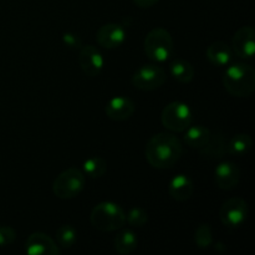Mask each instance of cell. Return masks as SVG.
<instances>
[{"instance_id": "1", "label": "cell", "mask_w": 255, "mask_h": 255, "mask_svg": "<svg viewBox=\"0 0 255 255\" xmlns=\"http://www.w3.org/2000/svg\"><path fill=\"white\" fill-rule=\"evenodd\" d=\"M183 146L177 136L167 132L157 133L146 144V158L157 169L172 168L181 159Z\"/></svg>"}, {"instance_id": "2", "label": "cell", "mask_w": 255, "mask_h": 255, "mask_svg": "<svg viewBox=\"0 0 255 255\" xmlns=\"http://www.w3.org/2000/svg\"><path fill=\"white\" fill-rule=\"evenodd\" d=\"M223 85L232 96H251L255 89V70L244 62L232 64L223 74Z\"/></svg>"}, {"instance_id": "3", "label": "cell", "mask_w": 255, "mask_h": 255, "mask_svg": "<svg viewBox=\"0 0 255 255\" xmlns=\"http://www.w3.org/2000/svg\"><path fill=\"white\" fill-rule=\"evenodd\" d=\"M90 222L97 231L114 232L125 226L126 214L119 204L114 202H102L91 211Z\"/></svg>"}, {"instance_id": "4", "label": "cell", "mask_w": 255, "mask_h": 255, "mask_svg": "<svg viewBox=\"0 0 255 255\" xmlns=\"http://www.w3.org/2000/svg\"><path fill=\"white\" fill-rule=\"evenodd\" d=\"M173 39L168 30L154 27L144 39V52L154 62H164L173 55Z\"/></svg>"}, {"instance_id": "5", "label": "cell", "mask_w": 255, "mask_h": 255, "mask_svg": "<svg viewBox=\"0 0 255 255\" xmlns=\"http://www.w3.org/2000/svg\"><path fill=\"white\" fill-rule=\"evenodd\" d=\"M84 186V173L76 167H71L56 177L52 184V192L60 199H71L81 193Z\"/></svg>"}, {"instance_id": "6", "label": "cell", "mask_w": 255, "mask_h": 255, "mask_svg": "<svg viewBox=\"0 0 255 255\" xmlns=\"http://www.w3.org/2000/svg\"><path fill=\"white\" fill-rule=\"evenodd\" d=\"M161 120L163 126L168 131L179 133V132H184L187 127L191 126L193 115H192L188 105L174 101L164 107L163 111H162Z\"/></svg>"}, {"instance_id": "7", "label": "cell", "mask_w": 255, "mask_h": 255, "mask_svg": "<svg viewBox=\"0 0 255 255\" xmlns=\"http://www.w3.org/2000/svg\"><path fill=\"white\" fill-rule=\"evenodd\" d=\"M167 80L166 71L158 65L148 64L139 67L132 76V85L142 91H153L163 86Z\"/></svg>"}, {"instance_id": "8", "label": "cell", "mask_w": 255, "mask_h": 255, "mask_svg": "<svg viewBox=\"0 0 255 255\" xmlns=\"http://www.w3.org/2000/svg\"><path fill=\"white\" fill-rule=\"evenodd\" d=\"M247 217H248V204L239 197L227 199L222 204L219 211L221 222L223 226L231 229L239 228L247 221Z\"/></svg>"}, {"instance_id": "9", "label": "cell", "mask_w": 255, "mask_h": 255, "mask_svg": "<svg viewBox=\"0 0 255 255\" xmlns=\"http://www.w3.org/2000/svg\"><path fill=\"white\" fill-rule=\"evenodd\" d=\"M255 31L252 26H243L234 34L232 39V47L234 54L244 60L254 56L255 51Z\"/></svg>"}, {"instance_id": "10", "label": "cell", "mask_w": 255, "mask_h": 255, "mask_svg": "<svg viewBox=\"0 0 255 255\" xmlns=\"http://www.w3.org/2000/svg\"><path fill=\"white\" fill-rule=\"evenodd\" d=\"M241 181V169L233 162H222L214 169V182L223 191H232Z\"/></svg>"}, {"instance_id": "11", "label": "cell", "mask_w": 255, "mask_h": 255, "mask_svg": "<svg viewBox=\"0 0 255 255\" xmlns=\"http://www.w3.org/2000/svg\"><path fill=\"white\" fill-rule=\"evenodd\" d=\"M25 252L29 255H57L60 254L59 247L54 239L47 234L36 232L30 234L25 243Z\"/></svg>"}, {"instance_id": "12", "label": "cell", "mask_w": 255, "mask_h": 255, "mask_svg": "<svg viewBox=\"0 0 255 255\" xmlns=\"http://www.w3.org/2000/svg\"><path fill=\"white\" fill-rule=\"evenodd\" d=\"M79 64L87 76L95 77L101 72L105 61L101 52L96 47L92 45H85L80 49Z\"/></svg>"}, {"instance_id": "13", "label": "cell", "mask_w": 255, "mask_h": 255, "mask_svg": "<svg viewBox=\"0 0 255 255\" xmlns=\"http://www.w3.org/2000/svg\"><path fill=\"white\" fill-rule=\"evenodd\" d=\"M125 40H126V31L121 25L116 22L102 25L96 32V41L105 49H116L124 44Z\"/></svg>"}, {"instance_id": "14", "label": "cell", "mask_w": 255, "mask_h": 255, "mask_svg": "<svg viewBox=\"0 0 255 255\" xmlns=\"http://www.w3.org/2000/svg\"><path fill=\"white\" fill-rule=\"evenodd\" d=\"M134 107L133 101L128 97H114L107 102L105 111L109 119L114 121H126L133 115Z\"/></svg>"}, {"instance_id": "15", "label": "cell", "mask_w": 255, "mask_h": 255, "mask_svg": "<svg viewBox=\"0 0 255 255\" xmlns=\"http://www.w3.org/2000/svg\"><path fill=\"white\" fill-rule=\"evenodd\" d=\"M193 182L191 181L189 177L184 176V174H178V176L172 178V181L169 182V196L177 202L188 201L192 197V194H193Z\"/></svg>"}, {"instance_id": "16", "label": "cell", "mask_w": 255, "mask_h": 255, "mask_svg": "<svg viewBox=\"0 0 255 255\" xmlns=\"http://www.w3.org/2000/svg\"><path fill=\"white\" fill-rule=\"evenodd\" d=\"M227 144H228V141L224 134H211L206 146L199 149L201 156L207 159H221L227 153Z\"/></svg>"}, {"instance_id": "17", "label": "cell", "mask_w": 255, "mask_h": 255, "mask_svg": "<svg viewBox=\"0 0 255 255\" xmlns=\"http://www.w3.org/2000/svg\"><path fill=\"white\" fill-rule=\"evenodd\" d=\"M207 59L214 66H227L232 60V51L223 41H216L207 47Z\"/></svg>"}, {"instance_id": "18", "label": "cell", "mask_w": 255, "mask_h": 255, "mask_svg": "<svg viewBox=\"0 0 255 255\" xmlns=\"http://www.w3.org/2000/svg\"><path fill=\"white\" fill-rule=\"evenodd\" d=\"M211 137V131L202 125H194V126L187 127L184 133V142L188 147L196 149H202L207 144Z\"/></svg>"}, {"instance_id": "19", "label": "cell", "mask_w": 255, "mask_h": 255, "mask_svg": "<svg viewBox=\"0 0 255 255\" xmlns=\"http://www.w3.org/2000/svg\"><path fill=\"white\" fill-rule=\"evenodd\" d=\"M138 239H137L136 233H133L129 229H124L115 237L114 246L117 253L120 254H131L132 252L136 251Z\"/></svg>"}, {"instance_id": "20", "label": "cell", "mask_w": 255, "mask_h": 255, "mask_svg": "<svg viewBox=\"0 0 255 255\" xmlns=\"http://www.w3.org/2000/svg\"><path fill=\"white\" fill-rule=\"evenodd\" d=\"M169 70H171L172 76L181 84H189L193 80L194 74H196L193 65L183 59L173 60L171 66H169Z\"/></svg>"}, {"instance_id": "21", "label": "cell", "mask_w": 255, "mask_h": 255, "mask_svg": "<svg viewBox=\"0 0 255 255\" xmlns=\"http://www.w3.org/2000/svg\"><path fill=\"white\" fill-rule=\"evenodd\" d=\"M253 142L249 134L239 133L232 137L231 141H228L227 144V153L232 156H244L252 149Z\"/></svg>"}, {"instance_id": "22", "label": "cell", "mask_w": 255, "mask_h": 255, "mask_svg": "<svg viewBox=\"0 0 255 255\" xmlns=\"http://www.w3.org/2000/svg\"><path fill=\"white\" fill-rule=\"evenodd\" d=\"M84 171L90 178H100L107 171V163L101 157H91L84 162Z\"/></svg>"}, {"instance_id": "23", "label": "cell", "mask_w": 255, "mask_h": 255, "mask_svg": "<svg viewBox=\"0 0 255 255\" xmlns=\"http://www.w3.org/2000/svg\"><path fill=\"white\" fill-rule=\"evenodd\" d=\"M56 239L62 248H71L77 241V232L70 224L60 226L56 231Z\"/></svg>"}, {"instance_id": "24", "label": "cell", "mask_w": 255, "mask_h": 255, "mask_svg": "<svg viewBox=\"0 0 255 255\" xmlns=\"http://www.w3.org/2000/svg\"><path fill=\"white\" fill-rule=\"evenodd\" d=\"M194 241L198 248L206 249L213 242V234H212V228L208 223H201L196 229L194 233Z\"/></svg>"}, {"instance_id": "25", "label": "cell", "mask_w": 255, "mask_h": 255, "mask_svg": "<svg viewBox=\"0 0 255 255\" xmlns=\"http://www.w3.org/2000/svg\"><path fill=\"white\" fill-rule=\"evenodd\" d=\"M126 221L133 227H143L148 222V216L143 208H132L126 216Z\"/></svg>"}, {"instance_id": "26", "label": "cell", "mask_w": 255, "mask_h": 255, "mask_svg": "<svg viewBox=\"0 0 255 255\" xmlns=\"http://www.w3.org/2000/svg\"><path fill=\"white\" fill-rule=\"evenodd\" d=\"M15 239H16V232L11 227H0V247L10 246L11 243H14Z\"/></svg>"}, {"instance_id": "27", "label": "cell", "mask_w": 255, "mask_h": 255, "mask_svg": "<svg viewBox=\"0 0 255 255\" xmlns=\"http://www.w3.org/2000/svg\"><path fill=\"white\" fill-rule=\"evenodd\" d=\"M62 42H64L69 49H72V50L81 49L82 46L81 39H80L77 35L71 34V32H66V34L62 35Z\"/></svg>"}, {"instance_id": "28", "label": "cell", "mask_w": 255, "mask_h": 255, "mask_svg": "<svg viewBox=\"0 0 255 255\" xmlns=\"http://www.w3.org/2000/svg\"><path fill=\"white\" fill-rule=\"evenodd\" d=\"M159 0H133L134 4L142 9H147V7H152L158 2Z\"/></svg>"}]
</instances>
